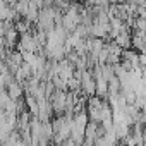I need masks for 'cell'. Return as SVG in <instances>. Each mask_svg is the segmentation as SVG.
Instances as JSON below:
<instances>
[{
    "mask_svg": "<svg viewBox=\"0 0 146 146\" xmlns=\"http://www.w3.org/2000/svg\"><path fill=\"white\" fill-rule=\"evenodd\" d=\"M17 41H19V31L16 29V26H9L5 29V35H4V45L5 48H14L17 46Z\"/></svg>",
    "mask_w": 146,
    "mask_h": 146,
    "instance_id": "cell-1",
    "label": "cell"
},
{
    "mask_svg": "<svg viewBox=\"0 0 146 146\" xmlns=\"http://www.w3.org/2000/svg\"><path fill=\"white\" fill-rule=\"evenodd\" d=\"M113 41H115L122 50H125V48H132V36H131L129 31H120V33L113 38Z\"/></svg>",
    "mask_w": 146,
    "mask_h": 146,
    "instance_id": "cell-3",
    "label": "cell"
},
{
    "mask_svg": "<svg viewBox=\"0 0 146 146\" xmlns=\"http://www.w3.org/2000/svg\"><path fill=\"white\" fill-rule=\"evenodd\" d=\"M7 93H9V96L12 98V100H19L23 95H24V88H23V84L19 83V81H16V79H12L9 84H7Z\"/></svg>",
    "mask_w": 146,
    "mask_h": 146,
    "instance_id": "cell-2",
    "label": "cell"
},
{
    "mask_svg": "<svg viewBox=\"0 0 146 146\" xmlns=\"http://www.w3.org/2000/svg\"><path fill=\"white\" fill-rule=\"evenodd\" d=\"M38 14H40V9H38L33 2H29V5H28V9H26V12H24V16H23V17H26L29 23H36Z\"/></svg>",
    "mask_w": 146,
    "mask_h": 146,
    "instance_id": "cell-4",
    "label": "cell"
}]
</instances>
